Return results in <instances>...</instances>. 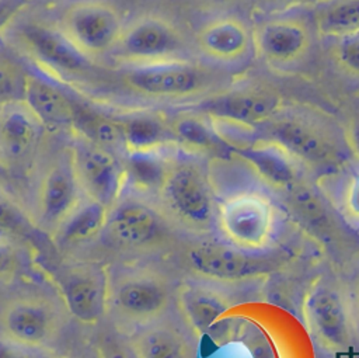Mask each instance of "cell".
I'll return each instance as SVG.
<instances>
[{
  "label": "cell",
  "mask_w": 359,
  "mask_h": 358,
  "mask_svg": "<svg viewBox=\"0 0 359 358\" xmlns=\"http://www.w3.org/2000/svg\"><path fill=\"white\" fill-rule=\"evenodd\" d=\"M258 136L278 145L304 171L323 177L339 171L352 156L344 128L307 108L285 105L258 129Z\"/></svg>",
  "instance_id": "6da1fadb"
},
{
  "label": "cell",
  "mask_w": 359,
  "mask_h": 358,
  "mask_svg": "<svg viewBox=\"0 0 359 358\" xmlns=\"http://www.w3.org/2000/svg\"><path fill=\"white\" fill-rule=\"evenodd\" d=\"M165 218L192 234L215 229L217 201L205 166L195 157H168L157 191Z\"/></svg>",
  "instance_id": "7a4b0ae2"
},
{
  "label": "cell",
  "mask_w": 359,
  "mask_h": 358,
  "mask_svg": "<svg viewBox=\"0 0 359 358\" xmlns=\"http://www.w3.org/2000/svg\"><path fill=\"white\" fill-rule=\"evenodd\" d=\"M121 80L132 93L156 100L213 97L231 84V76L224 67L187 58L126 67Z\"/></svg>",
  "instance_id": "3957f363"
},
{
  "label": "cell",
  "mask_w": 359,
  "mask_h": 358,
  "mask_svg": "<svg viewBox=\"0 0 359 358\" xmlns=\"http://www.w3.org/2000/svg\"><path fill=\"white\" fill-rule=\"evenodd\" d=\"M276 226L278 208L261 188H240L217 201L215 229L231 246L250 251L266 250Z\"/></svg>",
  "instance_id": "277c9868"
},
{
  "label": "cell",
  "mask_w": 359,
  "mask_h": 358,
  "mask_svg": "<svg viewBox=\"0 0 359 358\" xmlns=\"http://www.w3.org/2000/svg\"><path fill=\"white\" fill-rule=\"evenodd\" d=\"M174 300L170 278L153 268L126 270L109 282L108 312L136 329L165 319Z\"/></svg>",
  "instance_id": "5b68a950"
},
{
  "label": "cell",
  "mask_w": 359,
  "mask_h": 358,
  "mask_svg": "<svg viewBox=\"0 0 359 358\" xmlns=\"http://www.w3.org/2000/svg\"><path fill=\"white\" fill-rule=\"evenodd\" d=\"M289 258L283 250L250 251L226 241H201L187 250V263L196 277L222 284L262 278L280 270Z\"/></svg>",
  "instance_id": "8992f818"
},
{
  "label": "cell",
  "mask_w": 359,
  "mask_h": 358,
  "mask_svg": "<svg viewBox=\"0 0 359 358\" xmlns=\"http://www.w3.org/2000/svg\"><path fill=\"white\" fill-rule=\"evenodd\" d=\"M67 312L48 295H18L0 310V334L27 351L52 350L60 338Z\"/></svg>",
  "instance_id": "52a82bcc"
},
{
  "label": "cell",
  "mask_w": 359,
  "mask_h": 358,
  "mask_svg": "<svg viewBox=\"0 0 359 358\" xmlns=\"http://www.w3.org/2000/svg\"><path fill=\"white\" fill-rule=\"evenodd\" d=\"M123 27L119 10L104 0L72 3L57 24L63 35L91 62L114 53Z\"/></svg>",
  "instance_id": "ba28073f"
},
{
  "label": "cell",
  "mask_w": 359,
  "mask_h": 358,
  "mask_svg": "<svg viewBox=\"0 0 359 358\" xmlns=\"http://www.w3.org/2000/svg\"><path fill=\"white\" fill-rule=\"evenodd\" d=\"M84 198L67 150L42 170L35 187L32 216L43 233L55 236Z\"/></svg>",
  "instance_id": "9c48e42d"
},
{
  "label": "cell",
  "mask_w": 359,
  "mask_h": 358,
  "mask_svg": "<svg viewBox=\"0 0 359 358\" xmlns=\"http://www.w3.org/2000/svg\"><path fill=\"white\" fill-rule=\"evenodd\" d=\"M184 37L167 18L143 15L125 24L112 53L126 67L182 59Z\"/></svg>",
  "instance_id": "30bf717a"
},
{
  "label": "cell",
  "mask_w": 359,
  "mask_h": 358,
  "mask_svg": "<svg viewBox=\"0 0 359 358\" xmlns=\"http://www.w3.org/2000/svg\"><path fill=\"white\" fill-rule=\"evenodd\" d=\"M313 32V24L296 14L265 18L252 27L254 55L271 69H293L310 53Z\"/></svg>",
  "instance_id": "8fae6325"
},
{
  "label": "cell",
  "mask_w": 359,
  "mask_h": 358,
  "mask_svg": "<svg viewBox=\"0 0 359 358\" xmlns=\"http://www.w3.org/2000/svg\"><path fill=\"white\" fill-rule=\"evenodd\" d=\"M69 152L84 197L112 211L128 185L125 164L114 150L86 138L74 142Z\"/></svg>",
  "instance_id": "7c38bea8"
},
{
  "label": "cell",
  "mask_w": 359,
  "mask_h": 358,
  "mask_svg": "<svg viewBox=\"0 0 359 358\" xmlns=\"http://www.w3.org/2000/svg\"><path fill=\"white\" fill-rule=\"evenodd\" d=\"M304 317L310 331L325 351L339 354L352 347L349 307L334 285L320 282L311 288L304 300Z\"/></svg>",
  "instance_id": "4fadbf2b"
},
{
  "label": "cell",
  "mask_w": 359,
  "mask_h": 358,
  "mask_svg": "<svg viewBox=\"0 0 359 358\" xmlns=\"http://www.w3.org/2000/svg\"><path fill=\"white\" fill-rule=\"evenodd\" d=\"M171 223L161 209L140 198H121L109 212L105 232L119 246L130 250L154 248L168 237Z\"/></svg>",
  "instance_id": "5bb4252c"
},
{
  "label": "cell",
  "mask_w": 359,
  "mask_h": 358,
  "mask_svg": "<svg viewBox=\"0 0 359 358\" xmlns=\"http://www.w3.org/2000/svg\"><path fill=\"white\" fill-rule=\"evenodd\" d=\"M66 312L83 326H97L108 312L109 281L102 268L79 264L67 267L57 279Z\"/></svg>",
  "instance_id": "9a60e30c"
},
{
  "label": "cell",
  "mask_w": 359,
  "mask_h": 358,
  "mask_svg": "<svg viewBox=\"0 0 359 358\" xmlns=\"http://www.w3.org/2000/svg\"><path fill=\"white\" fill-rule=\"evenodd\" d=\"M17 38L24 51L45 70L62 77H79L93 70V62L79 52L57 27L27 22Z\"/></svg>",
  "instance_id": "2e32d148"
},
{
  "label": "cell",
  "mask_w": 359,
  "mask_h": 358,
  "mask_svg": "<svg viewBox=\"0 0 359 358\" xmlns=\"http://www.w3.org/2000/svg\"><path fill=\"white\" fill-rule=\"evenodd\" d=\"M195 45L212 65L240 66L254 55L252 28L238 15H219L199 27Z\"/></svg>",
  "instance_id": "e0dca14e"
},
{
  "label": "cell",
  "mask_w": 359,
  "mask_h": 358,
  "mask_svg": "<svg viewBox=\"0 0 359 358\" xmlns=\"http://www.w3.org/2000/svg\"><path fill=\"white\" fill-rule=\"evenodd\" d=\"M283 107L282 98L273 90L261 86H241L229 87L206 98L202 112L258 131Z\"/></svg>",
  "instance_id": "ac0fdd59"
},
{
  "label": "cell",
  "mask_w": 359,
  "mask_h": 358,
  "mask_svg": "<svg viewBox=\"0 0 359 358\" xmlns=\"http://www.w3.org/2000/svg\"><path fill=\"white\" fill-rule=\"evenodd\" d=\"M43 129H74L81 107L57 84L36 73L27 72L21 101Z\"/></svg>",
  "instance_id": "d6986e66"
},
{
  "label": "cell",
  "mask_w": 359,
  "mask_h": 358,
  "mask_svg": "<svg viewBox=\"0 0 359 358\" xmlns=\"http://www.w3.org/2000/svg\"><path fill=\"white\" fill-rule=\"evenodd\" d=\"M177 307L195 336L208 333L229 310V298L217 288L203 282H184L175 289Z\"/></svg>",
  "instance_id": "ffe728a7"
},
{
  "label": "cell",
  "mask_w": 359,
  "mask_h": 358,
  "mask_svg": "<svg viewBox=\"0 0 359 358\" xmlns=\"http://www.w3.org/2000/svg\"><path fill=\"white\" fill-rule=\"evenodd\" d=\"M136 358H196V344L185 329L161 319L129 337Z\"/></svg>",
  "instance_id": "44dd1931"
},
{
  "label": "cell",
  "mask_w": 359,
  "mask_h": 358,
  "mask_svg": "<svg viewBox=\"0 0 359 358\" xmlns=\"http://www.w3.org/2000/svg\"><path fill=\"white\" fill-rule=\"evenodd\" d=\"M42 132L43 126L21 101L0 107L1 161L25 157L36 146Z\"/></svg>",
  "instance_id": "7402d4cb"
},
{
  "label": "cell",
  "mask_w": 359,
  "mask_h": 358,
  "mask_svg": "<svg viewBox=\"0 0 359 358\" xmlns=\"http://www.w3.org/2000/svg\"><path fill=\"white\" fill-rule=\"evenodd\" d=\"M172 140L185 150L205 154H226L231 150L220 140L206 114L184 112L168 122Z\"/></svg>",
  "instance_id": "603a6c76"
},
{
  "label": "cell",
  "mask_w": 359,
  "mask_h": 358,
  "mask_svg": "<svg viewBox=\"0 0 359 358\" xmlns=\"http://www.w3.org/2000/svg\"><path fill=\"white\" fill-rule=\"evenodd\" d=\"M109 212L104 205L84 198L53 237L65 247L88 243L105 232Z\"/></svg>",
  "instance_id": "cb8c5ba5"
},
{
  "label": "cell",
  "mask_w": 359,
  "mask_h": 358,
  "mask_svg": "<svg viewBox=\"0 0 359 358\" xmlns=\"http://www.w3.org/2000/svg\"><path fill=\"white\" fill-rule=\"evenodd\" d=\"M314 31L332 41L359 34V0H328L313 11Z\"/></svg>",
  "instance_id": "d4e9b609"
},
{
  "label": "cell",
  "mask_w": 359,
  "mask_h": 358,
  "mask_svg": "<svg viewBox=\"0 0 359 358\" xmlns=\"http://www.w3.org/2000/svg\"><path fill=\"white\" fill-rule=\"evenodd\" d=\"M126 153L161 152L172 140L168 124L149 115H129L118 118Z\"/></svg>",
  "instance_id": "484cf974"
},
{
  "label": "cell",
  "mask_w": 359,
  "mask_h": 358,
  "mask_svg": "<svg viewBox=\"0 0 359 358\" xmlns=\"http://www.w3.org/2000/svg\"><path fill=\"white\" fill-rule=\"evenodd\" d=\"M282 195L285 197L289 208L304 222L313 226H321L330 223V215L327 205L311 183L304 175L297 178L289 185Z\"/></svg>",
  "instance_id": "4316f807"
},
{
  "label": "cell",
  "mask_w": 359,
  "mask_h": 358,
  "mask_svg": "<svg viewBox=\"0 0 359 358\" xmlns=\"http://www.w3.org/2000/svg\"><path fill=\"white\" fill-rule=\"evenodd\" d=\"M43 233L32 213H28L7 191H0V234L14 240H31Z\"/></svg>",
  "instance_id": "83f0119b"
},
{
  "label": "cell",
  "mask_w": 359,
  "mask_h": 358,
  "mask_svg": "<svg viewBox=\"0 0 359 358\" xmlns=\"http://www.w3.org/2000/svg\"><path fill=\"white\" fill-rule=\"evenodd\" d=\"M345 164L339 171L331 174L337 177L335 204L342 215L352 223H359V161Z\"/></svg>",
  "instance_id": "f1b7e54d"
},
{
  "label": "cell",
  "mask_w": 359,
  "mask_h": 358,
  "mask_svg": "<svg viewBox=\"0 0 359 358\" xmlns=\"http://www.w3.org/2000/svg\"><path fill=\"white\" fill-rule=\"evenodd\" d=\"M27 70L0 53V107L22 101Z\"/></svg>",
  "instance_id": "f546056e"
},
{
  "label": "cell",
  "mask_w": 359,
  "mask_h": 358,
  "mask_svg": "<svg viewBox=\"0 0 359 358\" xmlns=\"http://www.w3.org/2000/svg\"><path fill=\"white\" fill-rule=\"evenodd\" d=\"M24 268V253L17 240L0 234V284L11 282Z\"/></svg>",
  "instance_id": "4dcf8cb0"
},
{
  "label": "cell",
  "mask_w": 359,
  "mask_h": 358,
  "mask_svg": "<svg viewBox=\"0 0 359 358\" xmlns=\"http://www.w3.org/2000/svg\"><path fill=\"white\" fill-rule=\"evenodd\" d=\"M332 58L349 76L359 77V34L334 41Z\"/></svg>",
  "instance_id": "1f68e13d"
},
{
  "label": "cell",
  "mask_w": 359,
  "mask_h": 358,
  "mask_svg": "<svg viewBox=\"0 0 359 358\" xmlns=\"http://www.w3.org/2000/svg\"><path fill=\"white\" fill-rule=\"evenodd\" d=\"M98 358H136L129 338L115 334L104 336L97 345Z\"/></svg>",
  "instance_id": "d6a6232c"
},
{
  "label": "cell",
  "mask_w": 359,
  "mask_h": 358,
  "mask_svg": "<svg viewBox=\"0 0 359 358\" xmlns=\"http://www.w3.org/2000/svg\"><path fill=\"white\" fill-rule=\"evenodd\" d=\"M344 133L352 157L359 161V110L346 119Z\"/></svg>",
  "instance_id": "836d02e7"
},
{
  "label": "cell",
  "mask_w": 359,
  "mask_h": 358,
  "mask_svg": "<svg viewBox=\"0 0 359 358\" xmlns=\"http://www.w3.org/2000/svg\"><path fill=\"white\" fill-rule=\"evenodd\" d=\"M28 0H0V32L27 6Z\"/></svg>",
  "instance_id": "e575fe53"
},
{
  "label": "cell",
  "mask_w": 359,
  "mask_h": 358,
  "mask_svg": "<svg viewBox=\"0 0 359 358\" xmlns=\"http://www.w3.org/2000/svg\"><path fill=\"white\" fill-rule=\"evenodd\" d=\"M0 358H28V351L0 334Z\"/></svg>",
  "instance_id": "d590c367"
},
{
  "label": "cell",
  "mask_w": 359,
  "mask_h": 358,
  "mask_svg": "<svg viewBox=\"0 0 359 358\" xmlns=\"http://www.w3.org/2000/svg\"><path fill=\"white\" fill-rule=\"evenodd\" d=\"M10 180H11L10 171L6 163L0 160V191H6V188L10 185Z\"/></svg>",
  "instance_id": "8d00e7d4"
},
{
  "label": "cell",
  "mask_w": 359,
  "mask_h": 358,
  "mask_svg": "<svg viewBox=\"0 0 359 358\" xmlns=\"http://www.w3.org/2000/svg\"><path fill=\"white\" fill-rule=\"evenodd\" d=\"M28 358H66V357L56 354L52 350H42V351H28Z\"/></svg>",
  "instance_id": "74e56055"
},
{
  "label": "cell",
  "mask_w": 359,
  "mask_h": 358,
  "mask_svg": "<svg viewBox=\"0 0 359 358\" xmlns=\"http://www.w3.org/2000/svg\"><path fill=\"white\" fill-rule=\"evenodd\" d=\"M352 302H353V310L359 319V279L356 281V285L353 288V298H352Z\"/></svg>",
  "instance_id": "f35d334b"
},
{
  "label": "cell",
  "mask_w": 359,
  "mask_h": 358,
  "mask_svg": "<svg viewBox=\"0 0 359 358\" xmlns=\"http://www.w3.org/2000/svg\"><path fill=\"white\" fill-rule=\"evenodd\" d=\"M334 355H335V354H332V352H328V351H325V352H324V354H321V355H318V357H317V358H335V357H334Z\"/></svg>",
  "instance_id": "ab89813d"
}]
</instances>
